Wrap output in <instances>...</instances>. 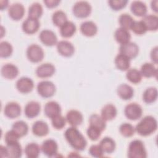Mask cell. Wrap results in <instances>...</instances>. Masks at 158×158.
I'll list each match as a JSON object with an SVG mask.
<instances>
[{
  "label": "cell",
  "mask_w": 158,
  "mask_h": 158,
  "mask_svg": "<svg viewBox=\"0 0 158 158\" xmlns=\"http://www.w3.org/2000/svg\"><path fill=\"white\" fill-rule=\"evenodd\" d=\"M64 136L72 148L77 151H83L87 145V141L81 132L75 127L68 128Z\"/></svg>",
  "instance_id": "obj_1"
},
{
  "label": "cell",
  "mask_w": 158,
  "mask_h": 158,
  "mask_svg": "<svg viewBox=\"0 0 158 158\" xmlns=\"http://www.w3.org/2000/svg\"><path fill=\"white\" fill-rule=\"evenodd\" d=\"M135 131L142 136H147L154 133L157 128V120L151 115L143 117L136 125Z\"/></svg>",
  "instance_id": "obj_2"
},
{
  "label": "cell",
  "mask_w": 158,
  "mask_h": 158,
  "mask_svg": "<svg viewBox=\"0 0 158 158\" xmlns=\"http://www.w3.org/2000/svg\"><path fill=\"white\" fill-rule=\"evenodd\" d=\"M129 158H146V150L143 142L139 139H135L130 142L128 149Z\"/></svg>",
  "instance_id": "obj_3"
},
{
  "label": "cell",
  "mask_w": 158,
  "mask_h": 158,
  "mask_svg": "<svg viewBox=\"0 0 158 158\" xmlns=\"http://www.w3.org/2000/svg\"><path fill=\"white\" fill-rule=\"evenodd\" d=\"M91 10L92 8L90 4L85 1H77L72 7V12L73 15L80 19L88 17L90 15Z\"/></svg>",
  "instance_id": "obj_4"
},
{
  "label": "cell",
  "mask_w": 158,
  "mask_h": 158,
  "mask_svg": "<svg viewBox=\"0 0 158 158\" xmlns=\"http://www.w3.org/2000/svg\"><path fill=\"white\" fill-rule=\"evenodd\" d=\"M27 56L30 62L38 63L43 59L44 53L40 46L36 44H32L27 49Z\"/></svg>",
  "instance_id": "obj_5"
},
{
  "label": "cell",
  "mask_w": 158,
  "mask_h": 158,
  "mask_svg": "<svg viewBox=\"0 0 158 158\" xmlns=\"http://www.w3.org/2000/svg\"><path fill=\"white\" fill-rule=\"evenodd\" d=\"M56 90L54 84L48 80L41 81L37 85V91L38 94L44 98H49L54 96Z\"/></svg>",
  "instance_id": "obj_6"
},
{
  "label": "cell",
  "mask_w": 158,
  "mask_h": 158,
  "mask_svg": "<svg viewBox=\"0 0 158 158\" xmlns=\"http://www.w3.org/2000/svg\"><path fill=\"white\" fill-rule=\"evenodd\" d=\"M124 113L126 117L129 120H136L142 116L143 109L139 104L136 102H131L125 106Z\"/></svg>",
  "instance_id": "obj_7"
},
{
  "label": "cell",
  "mask_w": 158,
  "mask_h": 158,
  "mask_svg": "<svg viewBox=\"0 0 158 158\" xmlns=\"http://www.w3.org/2000/svg\"><path fill=\"white\" fill-rule=\"evenodd\" d=\"M119 53L127 56L131 60L138 56L139 53V47L135 43L130 41L128 43L120 45Z\"/></svg>",
  "instance_id": "obj_8"
},
{
  "label": "cell",
  "mask_w": 158,
  "mask_h": 158,
  "mask_svg": "<svg viewBox=\"0 0 158 158\" xmlns=\"http://www.w3.org/2000/svg\"><path fill=\"white\" fill-rule=\"evenodd\" d=\"M41 149L46 156L54 157L57 154L58 145L54 139H48L43 142Z\"/></svg>",
  "instance_id": "obj_9"
},
{
  "label": "cell",
  "mask_w": 158,
  "mask_h": 158,
  "mask_svg": "<svg viewBox=\"0 0 158 158\" xmlns=\"http://www.w3.org/2000/svg\"><path fill=\"white\" fill-rule=\"evenodd\" d=\"M39 38L42 43L47 46H52L57 43V38L55 33L50 30H42L39 35Z\"/></svg>",
  "instance_id": "obj_10"
},
{
  "label": "cell",
  "mask_w": 158,
  "mask_h": 158,
  "mask_svg": "<svg viewBox=\"0 0 158 158\" xmlns=\"http://www.w3.org/2000/svg\"><path fill=\"white\" fill-rule=\"evenodd\" d=\"M15 86L20 93L27 94L30 93L33 90L34 88V83L31 78L23 77L17 81Z\"/></svg>",
  "instance_id": "obj_11"
},
{
  "label": "cell",
  "mask_w": 158,
  "mask_h": 158,
  "mask_svg": "<svg viewBox=\"0 0 158 158\" xmlns=\"http://www.w3.org/2000/svg\"><path fill=\"white\" fill-rule=\"evenodd\" d=\"M40 27L38 19L30 17L26 19L22 23V28L23 31L28 35H32L36 33Z\"/></svg>",
  "instance_id": "obj_12"
},
{
  "label": "cell",
  "mask_w": 158,
  "mask_h": 158,
  "mask_svg": "<svg viewBox=\"0 0 158 158\" xmlns=\"http://www.w3.org/2000/svg\"><path fill=\"white\" fill-rule=\"evenodd\" d=\"M9 16L14 20H19L22 19L25 14V8L23 4L15 2L10 6L8 9Z\"/></svg>",
  "instance_id": "obj_13"
},
{
  "label": "cell",
  "mask_w": 158,
  "mask_h": 158,
  "mask_svg": "<svg viewBox=\"0 0 158 158\" xmlns=\"http://www.w3.org/2000/svg\"><path fill=\"white\" fill-rule=\"evenodd\" d=\"M57 52L64 57H70L75 52V48L73 45L69 41L62 40L57 43Z\"/></svg>",
  "instance_id": "obj_14"
},
{
  "label": "cell",
  "mask_w": 158,
  "mask_h": 158,
  "mask_svg": "<svg viewBox=\"0 0 158 158\" xmlns=\"http://www.w3.org/2000/svg\"><path fill=\"white\" fill-rule=\"evenodd\" d=\"M56 71L55 67L50 63H44L39 65L36 69L37 77L45 78L52 76Z\"/></svg>",
  "instance_id": "obj_15"
},
{
  "label": "cell",
  "mask_w": 158,
  "mask_h": 158,
  "mask_svg": "<svg viewBox=\"0 0 158 158\" xmlns=\"http://www.w3.org/2000/svg\"><path fill=\"white\" fill-rule=\"evenodd\" d=\"M4 114L9 118H17L21 114V107L17 102H8L4 107Z\"/></svg>",
  "instance_id": "obj_16"
},
{
  "label": "cell",
  "mask_w": 158,
  "mask_h": 158,
  "mask_svg": "<svg viewBox=\"0 0 158 158\" xmlns=\"http://www.w3.org/2000/svg\"><path fill=\"white\" fill-rule=\"evenodd\" d=\"M67 122L72 126L77 127L80 125L83 120L82 114L77 110L72 109L67 112L65 117Z\"/></svg>",
  "instance_id": "obj_17"
},
{
  "label": "cell",
  "mask_w": 158,
  "mask_h": 158,
  "mask_svg": "<svg viewBox=\"0 0 158 158\" xmlns=\"http://www.w3.org/2000/svg\"><path fill=\"white\" fill-rule=\"evenodd\" d=\"M45 115L49 118H53L61 113V107L58 102L54 101L48 102L44 107Z\"/></svg>",
  "instance_id": "obj_18"
},
{
  "label": "cell",
  "mask_w": 158,
  "mask_h": 158,
  "mask_svg": "<svg viewBox=\"0 0 158 158\" xmlns=\"http://www.w3.org/2000/svg\"><path fill=\"white\" fill-rule=\"evenodd\" d=\"M41 110V106L39 102L34 101L28 102L25 106L24 113L28 118H33L38 116Z\"/></svg>",
  "instance_id": "obj_19"
},
{
  "label": "cell",
  "mask_w": 158,
  "mask_h": 158,
  "mask_svg": "<svg viewBox=\"0 0 158 158\" xmlns=\"http://www.w3.org/2000/svg\"><path fill=\"white\" fill-rule=\"evenodd\" d=\"M81 33L86 36L91 37L94 36L98 32V27L93 21H85L81 23L80 27Z\"/></svg>",
  "instance_id": "obj_20"
},
{
  "label": "cell",
  "mask_w": 158,
  "mask_h": 158,
  "mask_svg": "<svg viewBox=\"0 0 158 158\" xmlns=\"http://www.w3.org/2000/svg\"><path fill=\"white\" fill-rule=\"evenodd\" d=\"M1 73L2 76L5 78L12 80L17 77L19 69L12 64H6L2 67Z\"/></svg>",
  "instance_id": "obj_21"
},
{
  "label": "cell",
  "mask_w": 158,
  "mask_h": 158,
  "mask_svg": "<svg viewBox=\"0 0 158 158\" xmlns=\"http://www.w3.org/2000/svg\"><path fill=\"white\" fill-rule=\"evenodd\" d=\"M32 132L37 136H44L49 133V128L48 125L42 120H38L35 122L32 125Z\"/></svg>",
  "instance_id": "obj_22"
},
{
  "label": "cell",
  "mask_w": 158,
  "mask_h": 158,
  "mask_svg": "<svg viewBox=\"0 0 158 158\" xmlns=\"http://www.w3.org/2000/svg\"><path fill=\"white\" fill-rule=\"evenodd\" d=\"M118 96L123 100H129L131 99L134 95V90L133 88L125 83L120 85L117 89Z\"/></svg>",
  "instance_id": "obj_23"
},
{
  "label": "cell",
  "mask_w": 158,
  "mask_h": 158,
  "mask_svg": "<svg viewBox=\"0 0 158 158\" xmlns=\"http://www.w3.org/2000/svg\"><path fill=\"white\" fill-rule=\"evenodd\" d=\"M131 12L137 17H144L147 13V6L145 3L140 1H134L130 6Z\"/></svg>",
  "instance_id": "obj_24"
},
{
  "label": "cell",
  "mask_w": 158,
  "mask_h": 158,
  "mask_svg": "<svg viewBox=\"0 0 158 158\" xmlns=\"http://www.w3.org/2000/svg\"><path fill=\"white\" fill-rule=\"evenodd\" d=\"M114 38L117 43L122 44H125L130 41L131 35L129 31L123 28H118L114 33Z\"/></svg>",
  "instance_id": "obj_25"
},
{
  "label": "cell",
  "mask_w": 158,
  "mask_h": 158,
  "mask_svg": "<svg viewBox=\"0 0 158 158\" xmlns=\"http://www.w3.org/2000/svg\"><path fill=\"white\" fill-rule=\"evenodd\" d=\"M8 157L19 158L22 156V149L20 144L18 141H15L6 144Z\"/></svg>",
  "instance_id": "obj_26"
},
{
  "label": "cell",
  "mask_w": 158,
  "mask_h": 158,
  "mask_svg": "<svg viewBox=\"0 0 158 158\" xmlns=\"http://www.w3.org/2000/svg\"><path fill=\"white\" fill-rule=\"evenodd\" d=\"M117 114V108L112 104L105 105L101 109V117L106 121L112 120L116 117Z\"/></svg>",
  "instance_id": "obj_27"
},
{
  "label": "cell",
  "mask_w": 158,
  "mask_h": 158,
  "mask_svg": "<svg viewBox=\"0 0 158 158\" xmlns=\"http://www.w3.org/2000/svg\"><path fill=\"white\" fill-rule=\"evenodd\" d=\"M99 145L101 148L104 153L112 154L115 149L116 144L115 141L108 136L103 138L99 142Z\"/></svg>",
  "instance_id": "obj_28"
},
{
  "label": "cell",
  "mask_w": 158,
  "mask_h": 158,
  "mask_svg": "<svg viewBox=\"0 0 158 158\" xmlns=\"http://www.w3.org/2000/svg\"><path fill=\"white\" fill-rule=\"evenodd\" d=\"M140 72L141 73L142 77L146 78H156L157 75V68L152 63L149 62H146L141 65Z\"/></svg>",
  "instance_id": "obj_29"
},
{
  "label": "cell",
  "mask_w": 158,
  "mask_h": 158,
  "mask_svg": "<svg viewBox=\"0 0 158 158\" xmlns=\"http://www.w3.org/2000/svg\"><path fill=\"white\" fill-rule=\"evenodd\" d=\"M148 31H156L158 28V17L156 15H146L141 20Z\"/></svg>",
  "instance_id": "obj_30"
},
{
  "label": "cell",
  "mask_w": 158,
  "mask_h": 158,
  "mask_svg": "<svg viewBox=\"0 0 158 158\" xmlns=\"http://www.w3.org/2000/svg\"><path fill=\"white\" fill-rule=\"evenodd\" d=\"M114 63L116 67L121 71H127L130 67V59L120 53L115 57Z\"/></svg>",
  "instance_id": "obj_31"
},
{
  "label": "cell",
  "mask_w": 158,
  "mask_h": 158,
  "mask_svg": "<svg viewBox=\"0 0 158 158\" xmlns=\"http://www.w3.org/2000/svg\"><path fill=\"white\" fill-rule=\"evenodd\" d=\"M77 27L74 23L70 21L66 22L60 27V35L64 38H70L76 32Z\"/></svg>",
  "instance_id": "obj_32"
},
{
  "label": "cell",
  "mask_w": 158,
  "mask_h": 158,
  "mask_svg": "<svg viewBox=\"0 0 158 158\" xmlns=\"http://www.w3.org/2000/svg\"><path fill=\"white\" fill-rule=\"evenodd\" d=\"M24 151L27 157L36 158L40 154L41 148L37 143H30L26 145Z\"/></svg>",
  "instance_id": "obj_33"
},
{
  "label": "cell",
  "mask_w": 158,
  "mask_h": 158,
  "mask_svg": "<svg viewBox=\"0 0 158 158\" xmlns=\"http://www.w3.org/2000/svg\"><path fill=\"white\" fill-rule=\"evenodd\" d=\"M106 121L98 114H93L90 115L89 118V125H92L99 128L101 131H104L106 127Z\"/></svg>",
  "instance_id": "obj_34"
},
{
  "label": "cell",
  "mask_w": 158,
  "mask_h": 158,
  "mask_svg": "<svg viewBox=\"0 0 158 158\" xmlns=\"http://www.w3.org/2000/svg\"><path fill=\"white\" fill-rule=\"evenodd\" d=\"M157 98V89L154 87L147 88L143 93V100L146 104H151L156 101Z\"/></svg>",
  "instance_id": "obj_35"
},
{
  "label": "cell",
  "mask_w": 158,
  "mask_h": 158,
  "mask_svg": "<svg viewBox=\"0 0 158 158\" xmlns=\"http://www.w3.org/2000/svg\"><path fill=\"white\" fill-rule=\"evenodd\" d=\"M12 130H13L21 138L28 133V126L24 121L19 120L14 123L12 126Z\"/></svg>",
  "instance_id": "obj_36"
},
{
  "label": "cell",
  "mask_w": 158,
  "mask_h": 158,
  "mask_svg": "<svg viewBox=\"0 0 158 158\" xmlns=\"http://www.w3.org/2000/svg\"><path fill=\"white\" fill-rule=\"evenodd\" d=\"M52 20L54 25L60 27L66 22H67V17L66 14L61 10H59L54 12L52 16Z\"/></svg>",
  "instance_id": "obj_37"
},
{
  "label": "cell",
  "mask_w": 158,
  "mask_h": 158,
  "mask_svg": "<svg viewBox=\"0 0 158 158\" xmlns=\"http://www.w3.org/2000/svg\"><path fill=\"white\" fill-rule=\"evenodd\" d=\"M43 9L41 4L34 2L28 8V17L30 18L38 19L43 14Z\"/></svg>",
  "instance_id": "obj_38"
},
{
  "label": "cell",
  "mask_w": 158,
  "mask_h": 158,
  "mask_svg": "<svg viewBox=\"0 0 158 158\" xmlns=\"http://www.w3.org/2000/svg\"><path fill=\"white\" fill-rule=\"evenodd\" d=\"M126 77L127 80L133 84H138L142 80V75L138 70L136 69H129L127 70Z\"/></svg>",
  "instance_id": "obj_39"
},
{
  "label": "cell",
  "mask_w": 158,
  "mask_h": 158,
  "mask_svg": "<svg viewBox=\"0 0 158 158\" xmlns=\"http://www.w3.org/2000/svg\"><path fill=\"white\" fill-rule=\"evenodd\" d=\"M133 17L128 14H122L118 17V22L120 27L127 30L131 29L133 24L135 22Z\"/></svg>",
  "instance_id": "obj_40"
},
{
  "label": "cell",
  "mask_w": 158,
  "mask_h": 158,
  "mask_svg": "<svg viewBox=\"0 0 158 158\" xmlns=\"http://www.w3.org/2000/svg\"><path fill=\"white\" fill-rule=\"evenodd\" d=\"M13 52V48L10 43L7 41L0 43V56L2 58H7L10 56Z\"/></svg>",
  "instance_id": "obj_41"
},
{
  "label": "cell",
  "mask_w": 158,
  "mask_h": 158,
  "mask_svg": "<svg viewBox=\"0 0 158 158\" xmlns=\"http://www.w3.org/2000/svg\"><path fill=\"white\" fill-rule=\"evenodd\" d=\"M119 131L124 137H131L135 134V128L130 123H123L120 125L119 127Z\"/></svg>",
  "instance_id": "obj_42"
},
{
  "label": "cell",
  "mask_w": 158,
  "mask_h": 158,
  "mask_svg": "<svg viewBox=\"0 0 158 158\" xmlns=\"http://www.w3.org/2000/svg\"><path fill=\"white\" fill-rule=\"evenodd\" d=\"M66 118L60 114L51 118V123L52 127L56 130L62 129L66 124Z\"/></svg>",
  "instance_id": "obj_43"
},
{
  "label": "cell",
  "mask_w": 158,
  "mask_h": 158,
  "mask_svg": "<svg viewBox=\"0 0 158 158\" xmlns=\"http://www.w3.org/2000/svg\"><path fill=\"white\" fill-rule=\"evenodd\" d=\"M131 30H132V31L134 33H135L136 35H144L148 31L145 25L142 22V20L135 21L134 23L133 24V25L131 28Z\"/></svg>",
  "instance_id": "obj_44"
},
{
  "label": "cell",
  "mask_w": 158,
  "mask_h": 158,
  "mask_svg": "<svg viewBox=\"0 0 158 158\" xmlns=\"http://www.w3.org/2000/svg\"><path fill=\"white\" fill-rule=\"evenodd\" d=\"M101 133L102 131H101L99 128L92 125H89V127L87 128L86 130V134L88 138L92 141L98 140L100 138Z\"/></svg>",
  "instance_id": "obj_45"
},
{
  "label": "cell",
  "mask_w": 158,
  "mask_h": 158,
  "mask_svg": "<svg viewBox=\"0 0 158 158\" xmlns=\"http://www.w3.org/2000/svg\"><path fill=\"white\" fill-rule=\"evenodd\" d=\"M128 1L127 0H110L108 1L109 6L114 10H120L123 9L127 4Z\"/></svg>",
  "instance_id": "obj_46"
},
{
  "label": "cell",
  "mask_w": 158,
  "mask_h": 158,
  "mask_svg": "<svg viewBox=\"0 0 158 158\" xmlns=\"http://www.w3.org/2000/svg\"><path fill=\"white\" fill-rule=\"evenodd\" d=\"M89 154L94 157H102L103 156L104 152L99 144H94L90 146L89 149Z\"/></svg>",
  "instance_id": "obj_47"
},
{
  "label": "cell",
  "mask_w": 158,
  "mask_h": 158,
  "mask_svg": "<svg viewBox=\"0 0 158 158\" xmlns=\"http://www.w3.org/2000/svg\"><path fill=\"white\" fill-rule=\"evenodd\" d=\"M20 138V137L13 130L7 131L4 136V140L6 144L18 141Z\"/></svg>",
  "instance_id": "obj_48"
},
{
  "label": "cell",
  "mask_w": 158,
  "mask_h": 158,
  "mask_svg": "<svg viewBox=\"0 0 158 158\" xmlns=\"http://www.w3.org/2000/svg\"><path fill=\"white\" fill-rule=\"evenodd\" d=\"M43 2L45 6L48 8L50 9L57 7L60 2V1L59 0H44Z\"/></svg>",
  "instance_id": "obj_49"
},
{
  "label": "cell",
  "mask_w": 158,
  "mask_h": 158,
  "mask_svg": "<svg viewBox=\"0 0 158 158\" xmlns=\"http://www.w3.org/2000/svg\"><path fill=\"white\" fill-rule=\"evenodd\" d=\"M157 54H158V48L157 46H156L152 49L150 54L151 59L155 64H157Z\"/></svg>",
  "instance_id": "obj_50"
},
{
  "label": "cell",
  "mask_w": 158,
  "mask_h": 158,
  "mask_svg": "<svg viewBox=\"0 0 158 158\" xmlns=\"http://www.w3.org/2000/svg\"><path fill=\"white\" fill-rule=\"evenodd\" d=\"M0 157H8L7 149L6 146L2 145L0 146Z\"/></svg>",
  "instance_id": "obj_51"
},
{
  "label": "cell",
  "mask_w": 158,
  "mask_h": 158,
  "mask_svg": "<svg viewBox=\"0 0 158 158\" xmlns=\"http://www.w3.org/2000/svg\"><path fill=\"white\" fill-rule=\"evenodd\" d=\"M158 1L157 0H154V1H152L151 2V9H152V10H154L155 12H158Z\"/></svg>",
  "instance_id": "obj_52"
},
{
  "label": "cell",
  "mask_w": 158,
  "mask_h": 158,
  "mask_svg": "<svg viewBox=\"0 0 158 158\" xmlns=\"http://www.w3.org/2000/svg\"><path fill=\"white\" fill-rule=\"evenodd\" d=\"M8 6L7 1H0V8L1 10H3L4 9H6Z\"/></svg>",
  "instance_id": "obj_53"
},
{
  "label": "cell",
  "mask_w": 158,
  "mask_h": 158,
  "mask_svg": "<svg viewBox=\"0 0 158 158\" xmlns=\"http://www.w3.org/2000/svg\"><path fill=\"white\" fill-rule=\"evenodd\" d=\"M3 31H4V28H3L2 26H1V38H2V37L3 36V35H4V33H3V32H2Z\"/></svg>",
  "instance_id": "obj_54"
}]
</instances>
